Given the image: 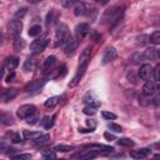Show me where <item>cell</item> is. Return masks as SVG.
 <instances>
[{
	"label": "cell",
	"instance_id": "42",
	"mask_svg": "<svg viewBox=\"0 0 160 160\" xmlns=\"http://www.w3.org/2000/svg\"><path fill=\"white\" fill-rule=\"evenodd\" d=\"M154 78L156 79V80H160V64H158L155 68H154Z\"/></svg>",
	"mask_w": 160,
	"mask_h": 160
},
{
	"label": "cell",
	"instance_id": "28",
	"mask_svg": "<svg viewBox=\"0 0 160 160\" xmlns=\"http://www.w3.org/2000/svg\"><path fill=\"white\" fill-rule=\"evenodd\" d=\"M54 119H55V116H44V119L40 121V124L45 128V129H50L51 126H52V124H54Z\"/></svg>",
	"mask_w": 160,
	"mask_h": 160
},
{
	"label": "cell",
	"instance_id": "17",
	"mask_svg": "<svg viewBox=\"0 0 160 160\" xmlns=\"http://www.w3.org/2000/svg\"><path fill=\"white\" fill-rule=\"evenodd\" d=\"M18 65H19V59L16 56H9V58H6V60L4 62V68L10 71H12Z\"/></svg>",
	"mask_w": 160,
	"mask_h": 160
},
{
	"label": "cell",
	"instance_id": "4",
	"mask_svg": "<svg viewBox=\"0 0 160 160\" xmlns=\"http://www.w3.org/2000/svg\"><path fill=\"white\" fill-rule=\"evenodd\" d=\"M68 34H69V29H68V26H66L65 24L60 22V24L56 26L54 45H55V46H60V45H62V42H64L65 38L68 36Z\"/></svg>",
	"mask_w": 160,
	"mask_h": 160
},
{
	"label": "cell",
	"instance_id": "44",
	"mask_svg": "<svg viewBox=\"0 0 160 160\" xmlns=\"http://www.w3.org/2000/svg\"><path fill=\"white\" fill-rule=\"evenodd\" d=\"M104 138H105L106 140H109V141H110V140H116L115 135H114V134H110V132H105V134H104Z\"/></svg>",
	"mask_w": 160,
	"mask_h": 160
},
{
	"label": "cell",
	"instance_id": "2",
	"mask_svg": "<svg viewBox=\"0 0 160 160\" xmlns=\"http://www.w3.org/2000/svg\"><path fill=\"white\" fill-rule=\"evenodd\" d=\"M124 9H125L124 6H115L109 9L102 16V22H110V24L118 22L124 12Z\"/></svg>",
	"mask_w": 160,
	"mask_h": 160
},
{
	"label": "cell",
	"instance_id": "50",
	"mask_svg": "<svg viewBox=\"0 0 160 160\" xmlns=\"http://www.w3.org/2000/svg\"><path fill=\"white\" fill-rule=\"evenodd\" d=\"M79 131H80V132H92L94 129H91V128H90V129H79Z\"/></svg>",
	"mask_w": 160,
	"mask_h": 160
},
{
	"label": "cell",
	"instance_id": "1",
	"mask_svg": "<svg viewBox=\"0 0 160 160\" xmlns=\"http://www.w3.org/2000/svg\"><path fill=\"white\" fill-rule=\"evenodd\" d=\"M90 56H91V48L88 46V48H85V49L82 50V52L80 54L78 70H76L74 78L71 79V81L69 82V86H70V88L76 86V85L79 84V81L81 80V78H82V75H84V72H85V70H86V68H88V64H89V61H90Z\"/></svg>",
	"mask_w": 160,
	"mask_h": 160
},
{
	"label": "cell",
	"instance_id": "39",
	"mask_svg": "<svg viewBox=\"0 0 160 160\" xmlns=\"http://www.w3.org/2000/svg\"><path fill=\"white\" fill-rule=\"evenodd\" d=\"M101 115H102V118L106 119V120H115V119H116V115H115L114 112H110V111H102Z\"/></svg>",
	"mask_w": 160,
	"mask_h": 160
},
{
	"label": "cell",
	"instance_id": "29",
	"mask_svg": "<svg viewBox=\"0 0 160 160\" xmlns=\"http://www.w3.org/2000/svg\"><path fill=\"white\" fill-rule=\"evenodd\" d=\"M8 136L10 138V141L14 144H19L22 141V136L19 132H8Z\"/></svg>",
	"mask_w": 160,
	"mask_h": 160
},
{
	"label": "cell",
	"instance_id": "54",
	"mask_svg": "<svg viewBox=\"0 0 160 160\" xmlns=\"http://www.w3.org/2000/svg\"><path fill=\"white\" fill-rule=\"evenodd\" d=\"M155 146H156V148H160V142H159V144H155Z\"/></svg>",
	"mask_w": 160,
	"mask_h": 160
},
{
	"label": "cell",
	"instance_id": "37",
	"mask_svg": "<svg viewBox=\"0 0 160 160\" xmlns=\"http://www.w3.org/2000/svg\"><path fill=\"white\" fill-rule=\"evenodd\" d=\"M42 156L45 159H56V154H55V150H45L42 151Z\"/></svg>",
	"mask_w": 160,
	"mask_h": 160
},
{
	"label": "cell",
	"instance_id": "6",
	"mask_svg": "<svg viewBox=\"0 0 160 160\" xmlns=\"http://www.w3.org/2000/svg\"><path fill=\"white\" fill-rule=\"evenodd\" d=\"M35 111H36L35 105H32V104H25V105H21V106L18 109L16 115H18L20 119L26 120L28 118L35 115Z\"/></svg>",
	"mask_w": 160,
	"mask_h": 160
},
{
	"label": "cell",
	"instance_id": "36",
	"mask_svg": "<svg viewBox=\"0 0 160 160\" xmlns=\"http://www.w3.org/2000/svg\"><path fill=\"white\" fill-rule=\"evenodd\" d=\"M139 104H140V105H142V106L149 105V104H150V96H148V95L142 94V95L139 98Z\"/></svg>",
	"mask_w": 160,
	"mask_h": 160
},
{
	"label": "cell",
	"instance_id": "31",
	"mask_svg": "<svg viewBox=\"0 0 160 160\" xmlns=\"http://www.w3.org/2000/svg\"><path fill=\"white\" fill-rule=\"evenodd\" d=\"M118 144H119L120 146H128V148H130V146H134V145H135V142H134L131 139H129V138L118 139Z\"/></svg>",
	"mask_w": 160,
	"mask_h": 160
},
{
	"label": "cell",
	"instance_id": "53",
	"mask_svg": "<svg viewBox=\"0 0 160 160\" xmlns=\"http://www.w3.org/2000/svg\"><path fill=\"white\" fill-rule=\"evenodd\" d=\"M29 2H31V4H36V2H39V1H41V0H28Z\"/></svg>",
	"mask_w": 160,
	"mask_h": 160
},
{
	"label": "cell",
	"instance_id": "55",
	"mask_svg": "<svg viewBox=\"0 0 160 160\" xmlns=\"http://www.w3.org/2000/svg\"><path fill=\"white\" fill-rule=\"evenodd\" d=\"M158 56H159V58H160V49H159V50H158Z\"/></svg>",
	"mask_w": 160,
	"mask_h": 160
},
{
	"label": "cell",
	"instance_id": "20",
	"mask_svg": "<svg viewBox=\"0 0 160 160\" xmlns=\"http://www.w3.org/2000/svg\"><path fill=\"white\" fill-rule=\"evenodd\" d=\"M74 14H75L76 16H82V15L88 14V8H86V5H85L84 2H78V4L75 5V8H74Z\"/></svg>",
	"mask_w": 160,
	"mask_h": 160
},
{
	"label": "cell",
	"instance_id": "49",
	"mask_svg": "<svg viewBox=\"0 0 160 160\" xmlns=\"http://www.w3.org/2000/svg\"><path fill=\"white\" fill-rule=\"evenodd\" d=\"M91 38H92V39H94V40H95V41H98V39H99V38H100V35H99V34H98V32H95V31H94V32H92V34H91Z\"/></svg>",
	"mask_w": 160,
	"mask_h": 160
},
{
	"label": "cell",
	"instance_id": "26",
	"mask_svg": "<svg viewBox=\"0 0 160 160\" xmlns=\"http://www.w3.org/2000/svg\"><path fill=\"white\" fill-rule=\"evenodd\" d=\"M35 66H36V61H35V59L29 58V59L25 61V64H24V70H25V71H31V70L35 69Z\"/></svg>",
	"mask_w": 160,
	"mask_h": 160
},
{
	"label": "cell",
	"instance_id": "25",
	"mask_svg": "<svg viewBox=\"0 0 160 160\" xmlns=\"http://www.w3.org/2000/svg\"><path fill=\"white\" fill-rule=\"evenodd\" d=\"M156 55H158V51H156L154 48H149V49H146L145 52H144V58L148 59V60H154V59L156 58Z\"/></svg>",
	"mask_w": 160,
	"mask_h": 160
},
{
	"label": "cell",
	"instance_id": "45",
	"mask_svg": "<svg viewBox=\"0 0 160 160\" xmlns=\"http://www.w3.org/2000/svg\"><path fill=\"white\" fill-rule=\"evenodd\" d=\"M36 120H38V118L32 115V116H30V118H28V119H26V122L32 125V124H36Z\"/></svg>",
	"mask_w": 160,
	"mask_h": 160
},
{
	"label": "cell",
	"instance_id": "51",
	"mask_svg": "<svg viewBox=\"0 0 160 160\" xmlns=\"http://www.w3.org/2000/svg\"><path fill=\"white\" fill-rule=\"evenodd\" d=\"M6 154H14L15 151H16V149H14V148H6Z\"/></svg>",
	"mask_w": 160,
	"mask_h": 160
},
{
	"label": "cell",
	"instance_id": "35",
	"mask_svg": "<svg viewBox=\"0 0 160 160\" xmlns=\"http://www.w3.org/2000/svg\"><path fill=\"white\" fill-rule=\"evenodd\" d=\"M74 148L72 146H69V145H56L54 148L55 151H62V152H68V151H71Z\"/></svg>",
	"mask_w": 160,
	"mask_h": 160
},
{
	"label": "cell",
	"instance_id": "3",
	"mask_svg": "<svg viewBox=\"0 0 160 160\" xmlns=\"http://www.w3.org/2000/svg\"><path fill=\"white\" fill-rule=\"evenodd\" d=\"M49 44V38H48V34H44L41 35L40 38H38L36 40H34L30 45V50L32 54H39L41 51L45 50V48L48 46Z\"/></svg>",
	"mask_w": 160,
	"mask_h": 160
},
{
	"label": "cell",
	"instance_id": "33",
	"mask_svg": "<svg viewBox=\"0 0 160 160\" xmlns=\"http://www.w3.org/2000/svg\"><path fill=\"white\" fill-rule=\"evenodd\" d=\"M41 32V26L40 25H32L30 29H29V35L30 36H36Z\"/></svg>",
	"mask_w": 160,
	"mask_h": 160
},
{
	"label": "cell",
	"instance_id": "30",
	"mask_svg": "<svg viewBox=\"0 0 160 160\" xmlns=\"http://www.w3.org/2000/svg\"><path fill=\"white\" fill-rule=\"evenodd\" d=\"M1 122L2 125H10L12 124V116L10 112H2L1 114Z\"/></svg>",
	"mask_w": 160,
	"mask_h": 160
},
{
	"label": "cell",
	"instance_id": "19",
	"mask_svg": "<svg viewBox=\"0 0 160 160\" xmlns=\"http://www.w3.org/2000/svg\"><path fill=\"white\" fill-rule=\"evenodd\" d=\"M155 90H156L155 82L154 81H150V80H148L146 84L142 86V94H145L148 96H152L154 92H155Z\"/></svg>",
	"mask_w": 160,
	"mask_h": 160
},
{
	"label": "cell",
	"instance_id": "52",
	"mask_svg": "<svg viewBox=\"0 0 160 160\" xmlns=\"http://www.w3.org/2000/svg\"><path fill=\"white\" fill-rule=\"evenodd\" d=\"M96 2H100V4H106L109 0H95Z\"/></svg>",
	"mask_w": 160,
	"mask_h": 160
},
{
	"label": "cell",
	"instance_id": "27",
	"mask_svg": "<svg viewBox=\"0 0 160 160\" xmlns=\"http://www.w3.org/2000/svg\"><path fill=\"white\" fill-rule=\"evenodd\" d=\"M59 101H60V96H51V98H49L46 101H45V106L46 108H54V106H56L58 104H59Z\"/></svg>",
	"mask_w": 160,
	"mask_h": 160
},
{
	"label": "cell",
	"instance_id": "9",
	"mask_svg": "<svg viewBox=\"0 0 160 160\" xmlns=\"http://www.w3.org/2000/svg\"><path fill=\"white\" fill-rule=\"evenodd\" d=\"M21 30H22V22H21V20L14 19V20H11L9 22V31H10L11 35L18 36V35L21 34Z\"/></svg>",
	"mask_w": 160,
	"mask_h": 160
},
{
	"label": "cell",
	"instance_id": "46",
	"mask_svg": "<svg viewBox=\"0 0 160 160\" xmlns=\"http://www.w3.org/2000/svg\"><path fill=\"white\" fill-rule=\"evenodd\" d=\"M86 125L89 126V128H91V129H95V126H96V122L94 121V120H86Z\"/></svg>",
	"mask_w": 160,
	"mask_h": 160
},
{
	"label": "cell",
	"instance_id": "38",
	"mask_svg": "<svg viewBox=\"0 0 160 160\" xmlns=\"http://www.w3.org/2000/svg\"><path fill=\"white\" fill-rule=\"evenodd\" d=\"M108 128H109L110 130H112L114 132H121V131H122V128H121L120 125H118V124H115V122H109V125H108Z\"/></svg>",
	"mask_w": 160,
	"mask_h": 160
},
{
	"label": "cell",
	"instance_id": "7",
	"mask_svg": "<svg viewBox=\"0 0 160 160\" xmlns=\"http://www.w3.org/2000/svg\"><path fill=\"white\" fill-rule=\"evenodd\" d=\"M81 149H89V150H94V151H98L99 154L100 152H112L114 151V148L112 146H106V145H102V144H89V145H84Z\"/></svg>",
	"mask_w": 160,
	"mask_h": 160
},
{
	"label": "cell",
	"instance_id": "24",
	"mask_svg": "<svg viewBox=\"0 0 160 160\" xmlns=\"http://www.w3.org/2000/svg\"><path fill=\"white\" fill-rule=\"evenodd\" d=\"M25 48V40L22 38H16L14 40V50L15 51H21Z\"/></svg>",
	"mask_w": 160,
	"mask_h": 160
},
{
	"label": "cell",
	"instance_id": "11",
	"mask_svg": "<svg viewBox=\"0 0 160 160\" xmlns=\"http://www.w3.org/2000/svg\"><path fill=\"white\" fill-rule=\"evenodd\" d=\"M116 55H118V51H116V49H115L114 46H109V48L105 50L104 55H102L101 62H102L104 65H105V64H109L110 61H112V60L116 58Z\"/></svg>",
	"mask_w": 160,
	"mask_h": 160
},
{
	"label": "cell",
	"instance_id": "22",
	"mask_svg": "<svg viewBox=\"0 0 160 160\" xmlns=\"http://www.w3.org/2000/svg\"><path fill=\"white\" fill-rule=\"evenodd\" d=\"M84 102L86 104V105H92V106H96V108H99L100 106V101H98L90 92L84 98Z\"/></svg>",
	"mask_w": 160,
	"mask_h": 160
},
{
	"label": "cell",
	"instance_id": "16",
	"mask_svg": "<svg viewBox=\"0 0 160 160\" xmlns=\"http://www.w3.org/2000/svg\"><path fill=\"white\" fill-rule=\"evenodd\" d=\"M150 152H151L150 149L144 148V149H140V150H134V151H131V152H130V156L134 158V159H145V158H148V156L150 155Z\"/></svg>",
	"mask_w": 160,
	"mask_h": 160
},
{
	"label": "cell",
	"instance_id": "21",
	"mask_svg": "<svg viewBox=\"0 0 160 160\" xmlns=\"http://www.w3.org/2000/svg\"><path fill=\"white\" fill-rule=\"evenodd\" d=\"M44 85V80H34L31 82H29L26 86H25V90L26 91H32V90H39L41 86Z\"/></svg>",
	"mask_w": 160,
	"mask_h": 160
},
{
	"label": "cell",
	"instance_id": "56",
	"mask_svg": "<svg viewBox=\"0 0 160 160\" xmlns=\"http://www.w3.org/2000/svg\"><path fill=\"white\" fill-rule=\"evenodd\" d=\"M159 91H160V85H159Z\"/></svg>",
	"mask_w": 160,
	"mask_h": 160
},
{
	"label": "cell",
	"instance_id": "32",
	"mask_svg": "<svg viewBox=\"0 0 160 160\" xmlns=\"http://www.w3.org/2000/svg\"><path fill=\"white\" fill-rule=\"evenodd\" d=\"M149 41L152 44H160V31H154L149 36Z\"/></svg>",
	"mask_w": 160,
	"mask_h": 160
},
{
	"label": "cell",
	"instance_id": "8",
	"mask_svg": "<svg viewBox=\"0 0 160 160\" xmlns=\"http://www.w3.org/2000/svg\"><path fill=\"white\" fill-rule=\"evenodd\" d=\"M89 31H90L89 25L85 22H81V24L76 25V28H75V38L78 39V41H80L89 34Z\"/></svg>",
	"mask_w": 160,
	"mask_h": 160
},
{
	"label": "cell",
	"instance_id": "43",
	"mask_svg": "<svg viewBox=\"0 0 160 160\" xmlns=\"http://www.w3.org/2000/svg\"><path fill=\"white\" fill-rule=\"evenodd\" d=\"M61 2H62V5H64L65 8H70L72 4H75V2H76V0H62Z\"/></svg>",
	"mask_w": 160,
	"mask_h": 160
},
{
	"label": "cell",
	"instance_id": "23",
	"mask_svg": "<svg viewBox=\"0 0 160 160\" xmlns=\"http://www.w3.org/2000/svg\"><path fill=\"white\" fill-rule=\"evenodd\" d=\"M41 135H42V134L39 132V131H35V132L29 131V130H24V131H22V136H24L26 140H35V139H38V138L41 136Z\"/></svg>",
	"mask_w": 160,
	"mask_h": 160
},
{
	"label": "cell",
	"instance_id": "41",
	"mask_svg": "<svg viewBox=\"0 0 160 160\" xmlns=\"http://www.w3.org/2000/svg\"><path fill=\"white\" fill-rule=\"evenodd\" d=\"M14 160H24V159H30V154H20V155H14Z\"/></svg>",
	"mask_w": 160,
	"mask_h": 160
},
{
	"label": "cell",
	"instance_id": "15",
	"mask_svg": "<svg viewBox=\"0 0 160 160\" xmlns=\"http://www.w3.org/2000/svg\"><path fill=\"white\" fill-rule=\"evenodd\" d=\"M18 95V90L11 88V89H5L2 92H1V100L4 102H8L9 100H12L15 96Z\"/></svg>",
	"mask_w": 160,
	"mask_h": 160
},
{
	"label": "cell",
	"instance_id": "14",
	"mask_svg": "<svg viewBox=\"0 0 160 160\" xmlns=\"http://www.w3.org/2000/svg\"><path fill=\"white\" fill-rule=\"evenodd\" d=\"M50 142H51V140H50V135H48V134H42V135L39 136L38 139L32 140V145L36 146V148H44V146L49 145Z\"/></svg>",
	"mask_w": 160,
	"mask_h": 160
},
{
	"label": "cell",
	"instance_id": "10",
	"mask_svg": "<svg viewBox=\"0 0 160 160\" xmlns=\"http://www.w3.org/2000/svg\"><path fill=\"white\" fill-rule=\"evenodd\" d=\"M154 72V69L150 64H142L139 70V78L142 80H149Z\"/></svg>",
	"mask_w": 160,
	"mask_h": 160
},
{
	"label": "cell",
	"instance_id": "47",
	"mask_svg": "<svg viewBox=\"0 0 160 160\" xmlns=\"http://www.w3.org/2000/svg\"><path fill=\"white\" fill-rule=\"evenodd\" d=\"M14 78H15V72H14V71H10V74L6 76V81H8V82H10V81H12V79H14Z\"/></svg>",
	"mask_w": 160,
	"mask_h": 160
},
{
	"label": "cell",
	"instance_id": "12",
	"mask_svg": "<svg viewBox=\"0 0 160 160\" xmlns=\"http://www.w3.org/2000/svg\"><path fill=\"white\" fill-rule=\"evenodd\" d=\"M59 11L56 9H51L48 15H46V20H45V24H46V28H51L54 26L56 22H58V19H59Z\"/></svg>",
	"mask_w": 160,
	"mask_h": 160
},
{
	"label": "cell",
	"instance_id": "13",
	"mask_svg": "<svg viewBox=\"0 0 160 160\" xmlns=\"http://www.w3.org/2000/svg\"><path fill=\"white\" fill-rule=\"evenodd\" d=\"M98 155H99L98 151L85 149V150H82V151H80V152H78V154L71 155V158H72V159H76V158H78V159H94V158H96Z\"/></svg>",
	"mask_w": 160,
	"mask_h": 160
},
{
	"label": "cell",
	"instance_id": "5",
	"mask_svg": "<svg viewBox=\"0 0 160 160\" xmlns=\"http://www.w3.org/2000/svg\"><path fill=\"white\" fill-rule=\"evenodd\" d=\"M78 48V39L70 34H68V36L65 38L64 42H62V49H64V52L66 55H72L75 52Z\"/></svg>",
	"mask_w": 160,
	"mask_h": 160
},
{
	"label": "cell",
	"instance_id": "40",
	"mask_svg": "<svg viewBox=\"0 0 160 160\" xmlns=\"http://www.w3.org/2000/svg\"><path fill=\"white\" fill-rule=\"evenodd\" d=\"M26 11H28L26 8H21V9H19V11H16V14H15V18H16V19H19V18L21 19V18L26 14Z\"/></svg>",
	"mask_w": 160,
	"mask_h": 160
},
{
	"label": "cell",
	"instance_id": "34",
	"mask_svg": "<svg viewBox=\"0 0 160 160\" xmlns=\"http://www.w3.org/2000/svg\"><path fill=\"white\" fill-rule=\"evenodd\" d=\"M96 106H92V105H86L85 108H84V114H86V115H95L96 114Z\"/></svg>",
	"mask_w": 160,
	"mask_h": 160
},
{
	"label": "cell",
	"instance_id": "48",
	"mask_svg": "<svg viewBox=\"0 0 160 160\" xmlns=\"http://www.w3.org/2000/svg\"><path fill=\"white\" fill-rule=\"evenodd\" d=\"M154 105L155 106H160V96H156L154 99Z\"/></svg>",
	"mask_w": 160,
	"mask_h": 160
},
{
	"label": "cell",
	"instance_id": "18",
	"mask_svg": "<svg viewBox=\"0 0 160 160\" xmlns=\"http://www.w3.org/2000/svg\"><path fill=\"white\" fill-rule=\"evenodd\" d=\"M56 64V58L54 55H50L45 59L44 61V65H42V71L44 72H48V71H51L52 70V66Z\"/></svg>",
	"mask_w": 160,
	"mask_h": 160
}]
</instances>
